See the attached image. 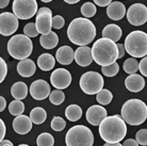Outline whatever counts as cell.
I'll return each instance as SVG.
<instances>
[{
	"instance_id": "6da1fadb",
	"label": "cell",
	"mask_w": 147,
	"mask_h": 146,
	"mask_svg": "<svg viewBox=\"0 0 147 146\" xmlns=\"http://www.w3.org/2000/svg\"><path fill=\"white\" fill-rule=\"evenodd\" d=\"M68 40L78 46L91 44L96 36V27L90 19L84 17L75 18L67 29Z\"/></svg>"
},
{
	"instance_id": "7a4b0ae2",
	"label": "cell",
	"mask_w": 147,
	"mask_h": 146,
	"mask_svg": "<svg viewBox=\"0 0 147 146\" xmlns=\"http://www.w3.org/2000/svg\"><path fill=\"white\" fill-rule=\"evenodd\" d=\"M98 126L99 135L106 143H119L127 135V124L119 115L106 116Z\"/></svg>"
},
{
	"instance_id": "3957f363",
	"label": "cell",
	"mask_w": 147,
	"mask_h": 146,
	"mask_svg": "<svg viewBox=\"0 0 147 146\" xmlns=\"http://www.w3.org/2000/svg\"><path fill=\"white\" fill-rule=\"evenodd\" d=\"M92 51V58L98 65L107 66L116 62L118 59V51L116 43L109 39H99L94 43Z\"/></svg>"
},
{
	"instance_id": "277c9868",
	"label": "cell",
	"mask_w": 147,
	"mask_h": 146,
	"mask_svg": "<svg viewBox=\"0 0 147 146\" xmlns=\"http://www.w3.org/2000/svg\"><path fill=\"white\" fill-rule=\"evenodd\" d=\"M121 117L126 124L139 126L147 118V106L140 99H129L121 107Z\"/></svg>"
},
{
	"instance_id": "5b68a950",
	"label": "cell",
	"mask_w": 147,
	"mask_h": 146,
	"mask_svg": "<svg viewBox=\"0 0 147 146\" xmlns=\"http://www.w3.org/2000/svg\"><path fill=\"white\" fill-rule=\"evenodd\" d=\"M125 51L132 58H144L147 55V34L144 31H132L126 36Z\"/></svg>"
},
{
	"instance_id": "8992f818",
	"label": "cell",
	"mask_w": 147,
	"mask_h": 146,
	"mask_svg": "<svg viewBox=\"0 0 147 146\" xmlns=\"http://www.w3.org/2000/svg\"><path fill=\"white\" fill-rule=\"evenodd\" d=\"M7 52L12 58L16 60L28 59L33 50V44L30 37L25 34H16L10 39L7 42Z\"/></svg>"
},
{
	"instance_id": "52a82bcc",
	"label": "cell",
	"mask_w": 147,
	"mask_h": 146,
	"mask_svg": "<svg viewBox=\"0 0 147 146\" xmlns=\"http://www.w3.org/2000/svg\"><path fill=\"white\" fill-rule=\"evenodd\" d=\"M66 146H93L94 135L84 125H76L65 135Z\"/></svg>"
},
{
	"instance_id": "ba28073f",
	"label": "cell",
	"mask_w": 147,
	"mask_h": 146,
	"mask_svg": "<svg viewBox=\"0 0 147 146\" xmlns=\"http://www.w3.org/2000/svg\"><path fill=\"white\" fill-rule=\"evenodd\" d=\"M80 88L88 95H94L103 88V78L97 72H86L80 78Z\"/></svg>"
},
{
	"instance_id": "9c48e42d",
	"label": "cell",
	"mask_w": 147,
	"mask_h": 146,
	"mask_svg": "<svg viewBox=\"0 0 147 146\" xmlns=\"http://www.w3.org/2000/svg\"><path fill=\"white\" fill-rule=\"evenodd\" d=\"M12 9L18 19H30L36 14L37 2L36 0H14Z\"/></svg>"
},
{
	"instance_id": "30bf717a",
	"label": "cell",
	"mask_w": 147,
	"mask_h": 146,
	"mask_svg": "<svg viewBox=\"0 0 147 146\" xmlns=\"http://www.w3.org/2000/svg\"><path fill=\"white\" fill-rule=\"evenodd\" d=\"M35 27L37 32L42 35H46L51 31L52 28V12L50 9L44 7L37 9Z\"/></svg>"
},
{
	"instance_id": "8fae6325",
	"label": "cell",
	"mask_w": 147,
	"mask_h": 146,
	"mask_svg": "<svg viewBox=\"0 0 147 146\" xmlns=\"http://www.w3.org/2000/svg\"><path fill=\"white\" fill-rule=\"evenodd\" d=\"M126 15L132 26H142L147 22V7L143 3H134L130 5Z\"/></svg>"
},
{
	"instance_id": "7c38bea8",
	"label": "cell",
	"mask_w": 147,
	"mask_h": 146,
	"mask_svg": "<svg viewBox=\"0 0 147 146\" xmlns=\"http://www.w3.org/2000/svg\"><path fill=\"white\" fill-rule=\"evenodd\" d=\"M19 27L18 18L10 12H4L0 14V34L9 36L14 34Z\"/></svg>"
},
{
	"instance_id": "4fadbf2b",
	"label": "cell",
	"mask_w": 147,
	"mask_h": 146,
	"mask_svg": "<svg viewBox=\"0 0 147 146\" xmlns=\"http://www.w3.org/2000/svg\"><path fill=\"white\" fill-rule=\"evenodd\" d=\"M50 82L57 90H64L71 83V75L65 68H57L50 76Z\"/></svg>"
},
{
	"instance_id": "5bb4252c",
	"label": "cell",
	"mask_w": 147,
	"mask_h": 146,
	"mask_svg": "<svg viewBox=\"0 0 147 146\" xmlns=\"http://www.w3.org/2000/svg\"><path fill=\"white\" fill-rule=\"evenodd\" d=\"M50 91L51 90H50L49 83L45 80H42V79H38V80L32 82L29 89L31 96L33 97V99H36V100L46 99L50 94Z\"/></svg>"
},
{
	"instance_id": "9a60e30c",
	"label": "cell",
	"mask_w": 147,
	"mask_h": 146,
	"mask_svg": "<svg viewBox=\"0 0 147 146\" xmlns=\"http://www.w3.org/2000/svg\"><path fill=\"white\" fill-rule=\"evenodd\" d=\"M106 116H108L107 110L99 105L91 106L86 111V121L93 126H98Z\"/></svg>"
},
{
	"instance_id": "2e32d148",
	"label": "cell",
	"mask_w": 147,
	"mask_h": 146,
	"mask_svg": "<svg viewBox=\"0 0 147 146\" xmlns=\"http://www.w3.org/2000/svg\"><path fill=\"white\" fill-rule=\"evenodd\" d=\"M74 60L76 61L78 65L82 67L91 65V63L93 62L91 48L88 46H80L79 48H77L76 51H74Z\"/></svg>"
},
{
	"instance_id": "e0dca14e",
	"label": "cell",
	"mask_w": 147,
	"mask_h": 146,
	"mask_svg": "<svg viewBox=\"0 0 147 146\" xmlns=\"http://www.w3.org/2000/svg\"><path fill=\"white\" fill-rule=\"evenodd\" d=\"M13 129L18 135H27L32 129V122L27 115H18L13 121Z\"/></svg>"
},
{
	"instance_id": "ac0fdd59",
	"label": "cell",
	"mask_w": 147,
	"mask_h": 146,
	"mask_svg": "<svg viewBox=\"0 0 147 146\" xmlns=\"http://www.w3.org/2000/svg\"><path fill=\"white\" fill-rule=\"evenodd\" d=\"M125 87L126 89L130 92L138 93L142 91L145 87V80L144 77L139 74H131L129 75L125 80Z\"/></svg>"
},
{
	"instance_id": "d6986e66",
	"label": "cell",
	"mask_w": 147,
	"mask_h": 146,
	"mask_svg": "<svg viewBox=\"0 0 147 146\" xmlns=\"http://www.w3.org/2000/svg\"><path fill=\"white\" fill-rule=\"evenodd\" d=\"M108 17L112 20H121L126 15V7L119 1L111 2L107 7Z\"/></svg>"
},
{
	"instance_id": "ffe728a7",
	"label": "cell",
	"mask_w": 147,
	"mask_h": 146,
	"mask_svg": "<svg viewBox=\"0 0 147 146\" xmlns=\"http://www.w3.org/2000/svg\"><path fill=\"white\" fill-rule=\"evenodd\" d=\"M55 60L62 65H69L74 61V50L69 46H62L55 52Z\"/></svg>"
},
{
	"instance_id": "44dd1931",
	"label": "cell",
	"mask_w": 147,
	"mask_h": 146,
	"mask_svg": "<svg viewBox=\"0 0 147 146\" xmlns=\"http://www.w3.org/2000/svg\"><path fill=\"white\" fill-rule=\"evenodd\" d=\"M35 70H36V65L30 59L20 60L17 64V72L20 76L25 77V78H29V77L33 76L35 74Z\"/></svg>"
},
{
	"instance_id": "7402d4cb",
	"label": "cell",
	"mask_w": 147,
	"mask_h": 146,
	"mask_svg": "<svg viewBox=\"0 0 147 146\" xmlns=\"http://www.w3.org/2000/svg\"><path fill=\"white\" fill-rule=\"evenodd\" d=\"M121 35H123V31H121V27H118L115 24L106 26L102 30V37L113 41L114 43H116L121 40Z\"/></svg>"
},
{
	"instance_id": "603a6c76",
	"label": "cell",
	"mask_w": 147,
	"mask_h": 146,
	"mask_svg": "<svg viewBox=\"0 0 147 146\" xmlns=\"http://www.w3.org/2000/svg\"><path fill=\"white\" fill-rule=\"evenodd\" d=\"M28 87L25 82L22 81H17L15 82L11 88V94L13 96V98L16 100H22L25 99L28 95Z\"/></svg>"
},
{
	"instance_id": "cb8c5ba5",
	"label": "cell",
	"mask_w": 147,
	"mask_h": 146,
	"mask_svg": "<svg viewBox=\"0 0 147 146\" xmlns=\"http://www.w3.org/2000/svg\"><path fill=\"white\" fill-rule=\"evenodd\" d=\"M58 43H59V36L53 31H50L46 35H40V46L45 49H53L57 47Z\"/></svg>"
},
{
	"instance_id": "d4e9b609",
	"label": "cell",
	"mask_w": 147,
	"mask_h": 146,
	"mask_svg": "<svg viewBox=\"0 0 147 146\" xmlns=\"http://www.w3.org/2000/svg\"><path fill=\"white\" fill-rule=\"evenodd\" d=\"M55 59L50 53H42L37 59V65L42 70L48 72L55 67Z\"/></svg>"
},
{
	"instance_id": "484cf974",
	"label": "cell",
	"mask_w": 147,
	"mask_h": 146,
	"mask_svg": "<svg viewBox=\"0 0 147 146\" xmlns=\"http://www.w3.org/2000/svg\"><path fill=\"white\" fill-rule=\"evenodd\" d=\"M29 117L32 122V124L42 125L47 118V112L42 107H36V108H33L31 110Z\"/></svg>"
},
{
	"instance_id": "4316f807",
	"label": "cell",
	"mask_w": 147,
	"mask_h": 146,
	"mask_svg": "<svg viewBox=\"0 0 147 146\" xmlns=\"http://www.w3.org/2000/svg\"><path fill=\"white\" fill-rule=\"evenodd\" d=\"M65 116L70 122L79 121L82 116V109L78 105H70L65 110Z\"/></svg>"
},
{
	"instance_id": "83f0119b",
	"label": "cell",
	"mask_w": 147,
	"mask_h": 146,
	"mask_svg": "<svg viewBox=\"0 0 147 146\" xmlns=\"http://www.w3.org/2000/svg\"><path fill=\"white\" fill-rule=\"evenodd\" d=\"M112 99H113V95L107 89H101L96 96V100L99 102L100 106H107L112 101Z\"/></svg>"
},
{
	"instance_id": "f1b7e54d",
	"label": "cell",
	"mask_w": 147,
	"mask_h": 146,
	"mask_svg": "<svg viewBox=\"0 0 147 146\" xmlns=\"http://www.w3.org/2000/svg\"><path fill=\"white\" fill-rule=\"evenodd\" d=\"M9 111L12 115L14 116H18V115H22L25 111V105L22 100H13L11 101V103L9 105Z\"/></svg>"
},
{
	"instance_id": "f546056e",
	"label": "cell",
	"mask_w": 147,
	"mask_h": 146,
	"mask_svg": "<svg viewBox=\"0 0 147 146\" xmlns=\"http://www.w3.org/2000/svg\"><path fill=\"white\" fill-rule=\"evenodd\" d=\"M36 144L37 146H53L55 145V139L50 133L43 132L37 137Z\"/></svg>"
},
{
	"instance_id": "4dcf8cb0",
	"label": "cell",
	"mask_w": 147,
	"mask_h": 146,
	"mask_svg": "<svg viewBox=\"0 0 147 146\" xmlns=\"http://www.w3.org/2000/svg\"><path fill=\"white\" fill-rule=\"evenodd\" d=\"M49 100L52 105L55 106H59V105H62L64 100H65V94L63 93L61 90H55V91H51L50 94H49Z\"/></svg>"
},
{
	"instance_id": "1f68e13d",
	"label": "cell",
	"mask_w": 147,
	"mask_h": 146,
	"mask_svg": "<svg viewBox=\"0 0 147 146\" xmlns=\"http://www.w3.org/2000/svg\"><path fill=\"white\" fill-rule=\"evenodd\" d=\"M123 67L127 74H136L139 70V62L136 60V58H129L124 62Z\"/></svg>"
},
{
	"instance_id": "d6a6232c",
	"label": "cell",
	"mask_w": 147,
	"mask_h": 146,
	"mask_svg": "<svg viewBox=\"0 0 147 146\" xmlns=\"http://www.w3.org/2000/svg\"><path fill=\"white\" fill-rule=\"evenodd\" d=\"M96 12H97L96 5L92 2H85L81 7V14L84 16V18L93 17L96 14Z\"/></svg>"
},
{
	"instance_id": "836d02e7",
	"label": "cell",
	"mask_w": 147,
	"mask_h": 146,
	"mask_svg": "<svg viewBox=\"0 0 147 146\" xmlns=\"http://www.w3.org/2000/svg\"><path fill=\"white\" fill-rule=\"evenodd\" d=\"M101 72H102V74L105 76L114 77L116 76L118 74V72H119V65H118V63L114 62L111 65L101 66Z\"/></svg>"
},
{
	"instance_id": "e575fe53",
	"label": "cell",
	"mask_w": 147,
	"mask_h": 146,
	"mask_svg": "<svg viewBox=\"0 0 147 146\" xmlns=\"http://www.w3.org/2000/svg\"><path fill=\"white\" fill-rule=\"evenodd\" d=\"M50 126L55 131H62L63 129L66 127V122L64 121L62 117L55 116L52 118Z\"/></svg>"
},
{
	"instance_id": "d590c367",
	"label": "cell",
	"mask_w": 147,
	"mask_h": 146,
	"mask_svg": "<svg viewBox=\"0 0 147 146\" xmlns=\"http://www.w3.org/2000/svg\"><path fill=\"white\" fill-rule=\"evenodd\" d=\"M24 34L28 37H35L38 35V32L36 30V27H35V24L34 22H29L27 24L25 27H24Z\"/></svg>"
},
{
	"instance_id": "8d00e7d4",
	"label": "cell",
	"mask_w": 147,
	"mask_h": 146,
	"mask_svg": "<svg viewBox=\"0 0 147 146\" xmlns=\"http://www.w3.org/2000/svg\"><path fill=\"white\" fill-rule=\"evenodd\" d=\"M136 141L138 142V144L143 146L147 145V130L146 129H141L136 132Z\"/></svg>"
},
{
	"instance_id": "74e56055",
	"label": "cell",
	"mask_w": 147,
	"mask_h": 146,
	"mask_svg": "<svg viewBox=\"0 0 147 146\" xmlns=\"http://www.w3.org/2000/svg\"><path fill=\"white\" fill-rule=\"evenodd\" d=\"M7 75V65L5 61L0 57V83L3 82L5 77Z\"/></svg>"
},
{
	"instance_id": "f35d334b",
	"label": "cell",
	"mask_w": 147,
	"mask_h": 146,
	"mask_svg": "<svg viewBox=\"0 0 147 146\" xmlns=\"http://www.w3.org/2000/svg\"><path fill=\"white\" fill-rule=\"evenodd\" d=\"M64 25H65V20H64V18H63L62 16L57 15L55 17H52V28L58 30L63 28Z\"/></svg>"
},
{
	"instance_id": "ab89813d",
	"label": "cell",
	"mask_w": 147,
	"mask_h": 146,
	"mask_svg": "<svg viewBox=\"0 0 147 146\" xmlns=\"http://www.w3.org/2000/svg\"><path fill=\"white\" fill-rule=\"evenodd\" d=\"M139 70H140L142 76H144V77L147 76V58L146 57L142 58L141 62L139 63Z\"/></svg>"
},
{
	"instance_id": "60d3db41",
	"label": "cell",
	"mask_w": 147,
	"mask_h": 146,
	"mask_svg": "<svg viewBox=\"0 0 147 146\" xmlns=\"http://www.w3.org/2000/svg\"><path fill=\"white\" fill-rule=\"evenodd\" d=\"M5 131H7V128H5V124L4 122L0 118V142L4 139V135H5Z\"/></svg>"
},
{
	"instance_id": "b9f144b4",
	"label": "cell",
	"mask_w": 147,
	"mask_h": 146,
	"mask_svg": "<svg viewBox=\"0 0 147 146\" xmlns=\"http://www.w3.org/2000/svg\"><path fill=\"white\" fill-rule=\"evenodd\" d=\"M94 1V3L96 5H99V7H108L109 4L112 2V0H93Z\"/></svg>"
},
{
	"instance_id": "7bdbcfd3",
	"label": "cell",
	"mask_w": 147,
	"mask_h": 146,
	"mask_svg": "<svg viewBox=\"0 0 147 146\" xmlns=\"http://www.w3.org/2000/svg\"><path fill=\"white\" fill-rule=\"evenodd\" d=\"M116 46H117V51H118V59H121L126 53L125 48H124V44H118Z\"/></svg>"
},
{
	"instance_id": "ee69618b",
	"label": "cell",
	"mask_w": 147,
	"mask_h": 146,
	"mask_svg": "<svg viewBox=\"0 0 147 146\" xmlns=\"http://www.w3.org/2000/svg\"><path fill=\"white\" fill-rule=\"evenodd\" d=\"M123 146H139V144H138V142H136V140L128 139L123 143Z\"/></svg>"
},
{
	"instance_id": "f6af8a7d",
	"label": "cell",
	"mask_w": 147,
	"mask_h": 146,
	"mask_svg": "<svg viewBox=\"0 0 147 146\" xmlns=\"http://www.w3.org/2000/svg\"><path fill=\"white\" fill-rule=\"evenodd\" d=\"M5 107H7V101H5V99H4V97L0 96V112H2V111L5 109Z\"/></svg>"
},
{
	"instance_id": "bcb514c9",
	"label": "cell",
	"mask_w": 147,
	"mask_h": 146,
	"mask_svg": "<svg viewBox=\"0 0 147 146\" xmlns=\"http://www.w3.org/2000/svg\"><path fill=\"white\" fill-rule=\"evenodd\" d=\"M0 146H14L13 145V143L11 141H9V140H2L1 142H0Z\"/></svg>"
},
{
	"instance_id": "7dc6e473",
	"label": "cell",
	"mask_w": 147,
	"mask_h": 146,
	"mask_svg": "<svg viewBox=\"0 0 147 146\" xmlns=\"http://www.w3.org/2000/svg\"><path fill=\"white\" fill-rule=\"evenodd\" d=\"M10 2V0H0V9L7 7V4Z\"/></svg>"
},
{
	"instance_id": "c3c4849f",
	"label": "cell",
	"mask_w": 147,
	"mask_h": 146,
	"mask_svg": "<svg viewBox=\"0 0 147 146\" xmlns=\"http://www.w3.org/2000/svg\"><path fill=\"white\" fill-rule=\"evenodd\" d=\"M103 146H123L121 143H106Z\"/></svg>"
},
{
	"instance_id": "681fc988",
	"label": "cell",
	"mask_w": 147,
	"mask_h": 146,
	"mask_svg": "<svg viewBox=\"0 0 147 146\" xmlns=\"http://www.w3.org/2000/svg\"><path fill=\"white\" fill-rule=\"evenodd\" d=\"M64 1L68 4H75V3H78L80 0H64Z\"/></svg>"
},
{
	"instance_id": "f907efd6",
	"label": "cell",
	"mask_w": 147,
	"mask_h": 146,
	"mask_svg": "<svg viewBox=\"0 0 147 146\" xmlns=\"http://www.w3.org/2000/svg\"><path fill=\"white\" fill-rule=\"evenodd\" d=\"M40 1H43V2H45V3H47V2H50V1H52V0H40Z\"/></svg>"
},
{
	"instance_id": "816d5d0a",
	"label": "cell",
	"mask_w": 147,
	"mask_h": 146,
	"mask_svg": "<svg viewBox=\"0 0 147 146\" xmlns=\"http://www.w3.org/2000/svg\"><path fill=\"white\" fill-rule=\"evenodd\" d=\"M18 146H30V145H27V144H20V145Z\"/></svg>"
}]
</instances>
